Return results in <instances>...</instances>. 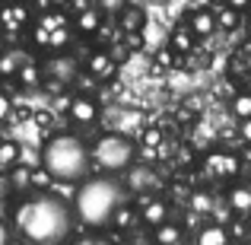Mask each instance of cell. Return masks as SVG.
Segmentation results:
<instances>
[{"label": "cell", "instance_id": "cell-5", "mask_svg": "<svg viewBox=\"0 0 251 245\" xmlns=\"http://www.w3.org/2000/svg\"><path fill=\"white\" fill-rule=\"evenodd\" d=\"M32 38H35V48H45V51H61L64 45L70 42V29H67V19L61 13H48L35 23L32 29Z\"/></svg>", "mask_w": 251, "mask_h": 245}, {"label": "cell", "instance_id": "cell-40", "mask_svg": "<svg viewBox=\"0 0 251 245\" xmlns=\"http://www.w3.org/2000/svg\"><path fill=\"white\" fill-rule=\"evenodd\" d=\"M3 3H6V0H0V6H3Z\"/></svg>", "mask_w": 251, "mask_h": 245}, {"label": "cell", "instance_id": "cell-21", "mask_svg": "<svg viewBox=\"0 0 251 245\" xmlns=\"http://www.w3.org/2000/svg\"><path fill=\"white\" fill-rule=\"evenodd\" d=\"M232 239V233H229L223 223H213V226H203L201 233H197V242L201 245H226Z\"/></svg>", "mask_w": 251, "mask_h": 245}, {"label": "cell", "instance_id": "cell-10", "mask_svg": "<svg viewBox=\"0 0 251 245\" xmlns=\"http://www.w3.org/2000/svg\"><path fill=\"white\" fill-rule=\"evenodd\" d=\"M115 57L108 54V51H96V54H89V61H86V70H89L92 80H111L115 77Z\"/></svg>", "mask_w": 251, "mask_h": 245}, {"label": "cell", "instance_id": "cell-39", "mask_svg": "<svg viewBox=\"0 0 251 245\" xmlns=\"http://www.w3.org/2000/svg\"><path fill=\"white\" fill-rule=\"evenodd\" d=\"M207 3H213V6H216V3H223V0H207Z\"/></svg>", "mask_w": 251, "mask_h": 245}, {"label": "cell", "instance_id": "cell-36", "mask_svg": "<svg viewBox=\"0 0 251 245\" xmlns=\"http://www.w3.org/2000/svg\"><path fill=\"white\" fill-rule=\"evenodd\" d=\"M48 3H51V6H67L70 0H48Z\"/></svg>", "mask_w": 251, "mask_h": 245}, {"label": "cell", "instance_id": "cell-8", "mask_svg": "<svg viewBox=\"0 0 251 245\" xmlns=\"http://www.w3.org/2000/svg\"><path fill=\"white\" fill-rule=\"evenodd\" d=\"M29 19H32V13H29V3H25V0L6 3V6H3V13H0V26H3L6 32H19V29H25V26H29Z\"/></svg>", "mask_w": 251, "mask_h": 245}, {"label": "cell", "instance_id": "cell-17", "mask_svg": "<svg viewBox=\"0 0 251 245\" xmlns=\"http://www.w3.org/2000/svg\"><path fill=\"white\" fill-rule=\"evenodd\" d=\"M194 32H191V26L184 23V26H175V32H172V38H169V48L175 51V54H191L194 51Z\"/></svg>", "mask_w": 251, "mask_h": 245}, {"label": "cell", "instance_id": "cell-26", "mask_svg": "<svg viewBox=\"0 0 251 245\" xmlns=\"http://www.w3.org/2000/svg\"><path fill=\"white\" fill-rule=\"evenodd\" d=\"M232 115H239V118L251 115V92H239V96L232 99Z\"/></svg>", "mask_w": 251, "mask_h": 245}, {"label": "cell", "instance_id": "cell-34", "mask_svg": "<svg viewBox=\"0 0 251 245\" xmlns=\"http://www.w3.org/2000/svg\"><path fill=\"white\" fill-rule=\"evenodd\" d=\"M223 3H229V6H235V10H242V13H245L248 6H251V0H223Z\"/></svg>", "mask_w": 251, "mask_h": 245}, {"label": "cell", "instance_id": "cell-18", "mask_svg": "<svg viewBox=\"0 0 251 245\" xmlns=\"http://www.w3.org/2000/svg\"><path fill=\"white\" fill-rule=\"evenodd\" d=\"M213 16H216V29L232 32V29L242 26V10H235V6H229V3H216Z\"/></svg>", "mask_w": 251, "mask_h": 245}, {"label": "cell", "instance_id": "cell-28", "mask_svg": "<svg viewBox=\"0 0 251 245\" xmlns=\"http://www.w3.org/2000/svg\"><path fill=\"white\" fill-rule=\"evenodd\" d=\"M143 147H159L162 143V134H159V128H150V131H143Z\"/></svg>", "mask_w": 251, "mask_h": 245}, {"label": "cell", "instance_id": "cell-23", "mask_svg": "<svg viewBox=\"0 0 251 245\" xmlns=\"http://www.w3.org/2000/svg\"><path fill=\"white\" fill-rule=\"evenodd\" d=\"M23 61H25V57L19 54V51H10V48H6L3 54H0V77H3V80L16 77L19 67H23Z\"/></svg>", "mask_w": 251, "mask_h": 245}, {"label": "cell", "instance_id": "cell-32", "mask_svg": "<svg viewBox=\"0 0 251 245\" xmlns=\"http://www.w3.org/2000/svg\"><path fill=\"white\" fill-rule=\"evenodd\" d=\"M156 64H159V67H172V48H162L159 54H156Z\"/></svg>", "mask_w": 251, "mask_h": 245}, {"label": "cell", "instance_id": "cell-7", "mask_svg": "<svg viewBox=\"0 0 251 245\" xmlns=\"http://www.w3.org/2000/svg\"><path fill=\"white\" fill-rule=\"evenodd\" d=\"M76 74H80V67H76V61H74V57H67V54H54L48 64H42V77L54 80L57 86L74 83Z\"/></svg>", "mask_w": 251, "mask_h": 245}, {"label": "cell", "instance_id": "cell-30", "mask_svg": "<svg viewBox=\"0 0 251 245\" xmlns=\"http://www.w3.org/2000/svg\"><path fill=\"white\" fill-rule=\"evenodd\" d=\"M38 185H45V188L51 185V175H48V169H32V188H38Z\"/></svg>", "mask_w": 251, "mask_h": 245}, {"label": "cell", "instance_id": "cell-20", "mask_svg": "<svg viewBox=\"0 0 251 245\" xmlns=\"http://www.w3.org/2000/svg\"><path fill=\"white\" fill-rule=\"evenodd\" d=\"M153 239L162 242V245H175V242L184 239V229L178 226V223H172V220H162L159 226H153Z\"/></svg>", "mask_w": 251, "mask_h": 245}, {"label": "cell", "instance_id": "cell-38", "mask_svg": "<svg viewBox=\"0 0 251 245\" xmlns=\"http://www.w3.org/2000/svg\"><path fill=\"white\" fill-rule=\"evenodd\" d=\"M245 26H248V32H251V6H248V16H245Z\"/></svg>", "mask_w": 251, "mask_h": 245}, {"label": "cell", "instance_id": "cell-12", "mask_svg": "<svg viewBox=\"0 0 251 245\" xmlns=\"http://www.w3.org/2000/svg\"><path fill=\"white\" fill-rule=\"evenodd\" d=\"M6 185H10V191H19V194L32 191V165H23V160L10 165L6 169Z\"/></svg>", "mask_w": 251, "mask_h": 245}, {"label": "cell", "instance_id": "cell-27", "mask_svg": "<svg viewBox=\"0 0 251 245\" xmlns=\"http://www.w3.org/2000/svg\"><path fill=\"white\" fill-rule=\"evenodd\" d=\"M124 6H127V0H99V10H102V13H111V16H118Z\"/></svg>", "mask_w": 251, "mask_h": 245}, {"label": "cell", "instance_id": "cell-9", "mask_svg": "<svg viewBox=\"0 0 251 245\" xmlns=\"http://www.w3.org/2000/svg\"><path fill=\"white\" fill-rule=\"evenodd\" d=\"M67 115H70L74 124H92L99 118V102L89 99V96H76L74 102L67 105Z\"/></svg>", "mask_w": 251, "mask_h": 245}, {"label": "cell", "instance_id": "cell-22", "mask_svg": "<svg viewBox=\"0 0 251 245\" xmlns=\"http://www.w3.org/2000/svg\"><path fill=\"white\" fill-rule=\"evenodd\" d=\"M19 160H23V147H19L16 140H0V172H6Z\"/></svg>", "mask_w": 251, "mask_h": 245}, {"label": "cell", "instance_id": "cell-2", "mask_svg": "<svg viewBox=\"0 0 251 245\" xmlns=\"http://www.w3.org/2000/svg\"><path fill=\"white\" fill-rule=\"evenodd\" d=\"M118 204H124V185L105 172L83 178L74 191V217L92 233H108Z\"/></svg>", "mask_w": 251, "mask_h": 245}, {"label": "cell", "instance_id": "cell-29", "mask_svg": "<svg viewBox=\"0 0 251 245\" xmlns=\"http://www.w3.org/2000/svg\"><path fill=\"white\" fill-rule=\"evenodd\" d=\"M10 115H13V99L6 96V92H0V124H3Z\"/></svg>", "mask_w": 251, "mask_h": 245}, {"label": "cell", "instance_id": "cell-16", "mask_svg": "<svg viewBox=\"0 0 251 245\" xmlns=\"http://www.w3.org/2000/svg\"><path fill=\"white\" fill-rule=\"evenodd\" d=\"M162 220H169V204L153 197V201H143V210H140V223L147 226H159Z\"/></svg>", "mask_w": 251, "mask_h": 245}, {"label": "cell", "instance_id": "cell-35", "mask_svg": "<svg viewBox=\"0 0 251 245\" xmlns=\"http://www.w3.org/2000/svg\"><path fill=\"white\" fill-rule=\"evenodd\" d=\"M242 165L251 169V143H245V150H242Z\"/></svg>", "mask_w": 251, "mask_h": 245}, {"label": "cell", "instance_id": "cell-19", "mask_svg": "<svg viewBox=\"0 0 251 245\" xmlns=\"http://www.w3.org/2000/svg\"><path fill=\"white\" fill-rule=\"evenodd\" d=\"M229 207H232V214H239V217L251 214V188H248V185H235V188H229Z\"/></svg>", "mask_w": 251, "mask_h": 245}, {"label": "cell", "instance_id": "cell-37", "mask_svg": "<svg viewBox=\"0 0 251 245\" xmlns=\"http://www.w3.org/2000/svg\"><path fill=\"white\" fill-rule=\"evenodd\" d=\"M6 48H10V45H6V38H0V54H3Z\"/></svg>", "mask_w": 251, "mask_h": 245}, {"label": "cell", "instance_id": "cell-3", "mask_svg": "<svg viewBox=\"0 0 251 245\" xmlns=\"http://www.w3.org/2000/svg\"><path fill=\"white\" fill-rule=\"evenodd\" d=\"M42 165L54 182L64 185H80L83 178L92 175V156L83 137L76 134H54L42 147Z\"/></svg>", "mask_w": 251, "mask_h": 245}, {"label": "cell", "instance_id": "cell-24", "mask_svg": "<svg viewBox=\"0 0 251 245\" xmlns=\"http://www.w3.org/2000/svg\"><path fill=\"white\" fill-rule=\"evenodd\" d=\"M19 83H25V86H35L38 83V77H42V67L38 64H32V61H23V67H19Z\"/></svg>", "mask_w": 251, "mask_h": 245}, {"label": "cell", "instance_id": "cell-33", "mask_svg": "<svg viewBox=\"0 0 251 245\" xmlns=\"http://www.w3.org/2000/svg\"><path fill=\"white\" fill-rule=\"evenodd\" d=\"M10 239H13V229L6 226L3 220H0V245H6V242H10Z\"/></svg>", "mask_w": 251, "mask_h": 245}, {"label": "cell", "instance_id": "cell-15", "mask_svg": "<svg viewBox=\"0 0 251 245\" xmlns=\"http://www.w3.org/2000/svg\"><path fill=\"white\" fill-rule=\"evenodd\" d=\"M188 26H191V32H194L197 38L213 35V32H216V16H213V10H194V13H191V19H188Z\"/></svg>", "mask_w": 251, "mask_h": 245}, {"label": "cell", "instance_id": "cell-14", "mask_svg": "<svg viewBox=\"0 0 251 245\" xmlns=\"http://www.w3.org/2000/svg\"><path fill=\"white\" fill-rule=\"evenodd\" d=\"M118 26H121V32H143L147 29V13L140 10V6H124L121 13H118Z\"/></svg>", "mask_w": 251, "mask_h": 245}, {"label": "cell", "instance_id": "cell-31", "mask_svg": "<svg viewBox=\"0 0 251 245\" xmlns=\"http://www.w3.org/2000/svg\"><path fill=\"white\" fill-rule=\"evenodd\" d=\"M239 137H242V143H251V115L239 118Z\"/></svg>", "mask_w": 251, "mask_h": 245}, {"label": "cell", "instance_id": "cell-25", "mask_svg": "<svg viewBox=\"0 0 251 245\" xmlns=\"http://www.w3.org/2000/svg\"><path fill=\"white\" fill-rule=\"evenodd\" d=\"M188 204H191V210H194V214H210V207H213V197H210L207 191H194Z\"/></svg>", "mask_w": 251, "mask_h": 245}, {"label": "cell", "instance_id": "cell-1", "mask_svg": "<svg viewBox=\"0 0 251 245\" xmlns=\"http://www.w3.org/2000/svg\"><path fill=\"white\" fill-rule=\"evenodd\" d=\"M13 223L29 242H64L74 233V210L67 197L51 191H25V197L13 207Z\"/></svg>", "mask_w": 251, "mask_h": 245}, {"label": "cell", "instance_id": "cell-4", "mask_svg": "<svg viewBox=\"0 0 251 245\" xmlns=\"http://www.w3.org/2000/svg\"><path fill=\"white\" fill-rule=\"evenodd\" d=\"M89 156H92V169L105 172V175H121L134 165L137 147L124 134H102L89 147Z\"/></svg>", "mask_w": 251, "mask_h": 245}, {"label": "cell", "instance_id": "cell-41", "mask_svg": "<svg viewBox=\"0 0 251 245\" xmlns=\"http://www.w3.org/2000/svg\"><path fill=\"white\" fill-rule=\"evenodd\" d=\"M25 3H29V0H25Z\"/></svg>", "mask_w": 251, "mask_h": 245}, {"label": "cell", "instance_id": "cell-11", "mask_svg": "<svg viewBox=\"0 0 251 245\" xmlns=\"http://www.w3.org/2000/svg\"><path fill=\"white\" fill-rule=\"evenodd\" d=\"M137 226H140V210H134L127 201L118 204L115 217H111V229H115V233H130V229H137Z\"/></svg>", "mask_w": 251, "mask_h": 245}, {"label": "cell", "instance_id": "cell-6", "mask_svg": "<svg viewBox=\"0 0 251 245\" xmlns=\"http://www.w3.org/2000/svg\"><path fill=\"white\" fill-rule=\"evenodd\" d=\"M203 169H207L210 178H216V182H232V178L242 175V160L232 153H210L207 160H203Z\"/></svg>", "mask_w": 251, "mask_h": 245}, {"label": "cell", "instance_id": "cell-13", "mask_svg": "<svg viewBox=\"0 0 251 245\" xmlns=\"http://www.w3.org/2000/svg\"><path fill=\"white\" fill-rule=\"evenodd\" d=\"M74 26H76V32H83V35H96V32L102 29V10H99V6H83V10L76 13Z\"/></svg>", "mask_w": 251, "mask_h": 245}]
</instances>
